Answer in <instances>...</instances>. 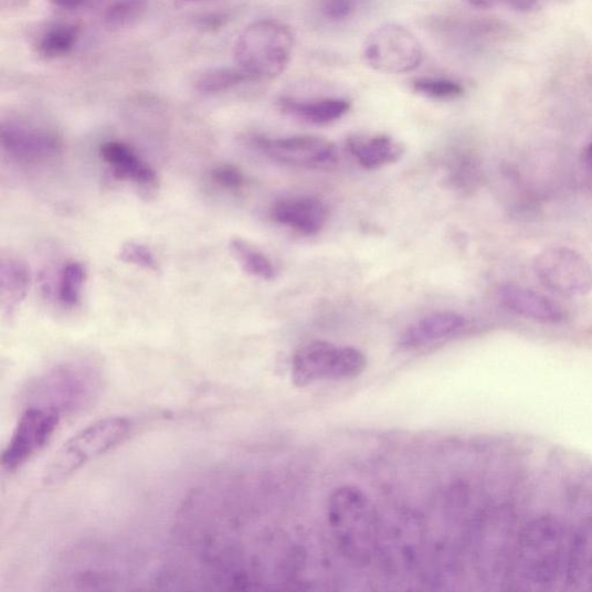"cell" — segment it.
<instances>
[{
	"label": "cell",
	"mask_w": 592,
	"mask_h": 592,
	"mask_svg": "<svg viewBox=\"0 0 592 592\" xmlns=\"http://www.w3.org/2000/svg\"><path fill=\"white\" fill-rule=\"evenodd\" d=\"M53 4L65 11H74L82 8L86 0H52Z\"/></svg>",
	"instance_id": "31"
},
{
	"label": "cell",
	"mask_w": 592,
	"mask_h": 592,
	"mask_svg": "<svg viewBox=\"0 0 592 592\" xmlns=\"http://www.w3.org/2000/svg\"><path fill=\"white\" fill-rule=\"evenodd\" d=\"M245 81H250V78L239 67H214L203 71L195 78L194 87L203 94H220L241 85Z\"/></svg>",
	"instance_id": "23"
},
{
	"label": "cell",
	"mask_w": 592,
	"mask_h": 592,
	"mask_svg": "<svg viewBox=\"0 0 592 592\" xmlns=\"http://www.w3.org/2000/svg\"><path fill=\"white\" fill-rule=\"evenodd\" d=\"M465 326V317L456 311H435L411 325L402 335L401 345L410 349L424 347L457 334Z\"/></svg>",
	"instance_id": "14"
},
{
	"label": "cell",
	"mask_w": 592,
	"mask_h": 592,
	"mask_svg": "<svg viewBox=\"0 0 592 592\" xmlns=\"http://www.w3.org/2000/svg\"><path fill=\"white\" fill-rule=\"evenodd\" d=\"M353 158L366 169H379L398 162L404 146L387 135H355L347 141Z\"/></svg>",
	"instance_id": "15"
},
{
	"label": "cell",
	"mask_w": 592,
	"mask_h": 592,
	"mask_svg": "<svg viewBox=\"0 0 592 592\" xmlns=\"http://www.w3.org/2000/svg\"><path fill=\"white\" fill-rule=\"evenodd\" d=\"M32 283L31 269L18 258H4L0 264V293L6 311L13 313L27 298Z\"/></svg>",
	"instance_id": "18"
},
{
	"label": "cell",
	"mask_w": 592,
	"mask_h": 592,
	"mask_svg": "<svg viewBox=\"0 0 592 592\" xmlns=\"http://www.w3.org/2000/svg\"><path fill=\"white\" fill-rule=\"evenodd\" d=\"M571 538L551 516H540L518 532L511 570L529 586L547 588L567 572Z\"/></svg>",
	"instance_id": "1"
},
{
	"label": "cell",
	"mask_w": 592,
	"mask_h": 592,
	"mask_svg": "<svg viewBox=\"0 0 592 592\" xmlns=\"http://www.w3.org/2000/svg\"><path fill=\"white\" fill-rule=\"evenodd\" d=\"M0 142L11 159L24 165L53 161L63 151V141L57 134L17 120L2 123Z\"/></svg>",
	"instance_id": "9"
},
{
	"label": "cell",
	"mask_w": 592,
	"mask_h": 592,
	"mask_svg": "<svg viewBox=\"0 0 592 592\" xmlns=\"http://www.w3.org/2000/svg\"><path fill=\"white\" fill-rule=\"evenodd\" d=\"M479 161L472 152H458L448 161L447 180L459 190H471L480 181Z\"/></svg>",
	"instance_id": "24"
},
{
	"label": "cell",
	"mask_w": 592,
	"mask_h": 592,
	"mask_svg": "<svg viewBox=\"0 0 592 592\" xmlns=\"http://www.w3.org/2000/svg\"><path fill=\"white\" fill-rule=\"evenodd\" d=\"M366 63L381 73L403 74L423 63V47L415 35L399 23H384L364 40Z\"/></svg>",
	"instance_id": "5"
},
{
	"label": "cell",
	"mask_w": 592,
	"mask_h": 592,
	"mask_svg": "<svg viewBox=\"0 0 592 592\" xmlns=\"http://www.w3.org/2000/svg\"><path fill=\"white\" fill-rule=\"evenodd\" d=\"M31 0H0L4 10H18L30 4Z\"/></svg>",
	"instance_id": "32"
},
{
	"label": "cell",
	"mask_w": 592,
	"mask_h": 592,
	"mask_svg": "<svg viewBox=\"0 0 592 592\" xmlns=\"http://www.w3.org/2000/svg\"><path fill=\"white\" fill-rule=\"evenodd\" d=\"M212 181L221 188L229 190L241 189L245 183L243 172L235 166L222 165L211 171Z\"/></svg>",
	"instance_id": "28"
},
{
	"label": "cell",
	"mask_w": 592,
	"mask_h": 592,
	"mask_svg": "<svg viewBox=\"0 0 592 592\" xmlns=\"http://www.w3.org/2000/svg\"><path fill=\"white\" fill-rule=\"evenodd\" d=\"M105 27L112 30L131 27L146 10V0H94Z\"/></svg>",
	"instance_id": "21"
},
{
	"label": "cell",
	"mask_w": 592,
	"mask_h": 592,
	"mask_svg": "<svg viewBox=\"0 0 592 592\" xmlns=\"http://www.w3.org/2000/svg\"><path fill=\"white\" fill-rule=\"evenodd\" d=\"M279 106L284 113L315 126L330 125L350 109V103L342 101V98H320V101L304 102L292 97H282Z\"/></svg>",
	"instance_id": "17"
},
{
	"label": "cell",
	"mask_w": 592,
	"mask_h": 592,
	"mask_svg": "<svg viewBox=\"0 0 592 592\" xmlns=\"http://www.w3.org/2000/svg\"><path fill=\"white\" fill-rule=\"evenodd\" d=\"M133 430L130 419L109 416L68 438L49 463L43 483L52 487L62 484L86 464L101 457L125 441Z\"/></svg>",
	"instance_id": "4"
},
{
	"label": "cell",
	"mask_w": 592,
	"mask_h": 592,
	"mask_svg": "<svg viewBox=\"0 0 592 592\" xmlns=\"http://www.w3.org/2000/svg\"><path fill=\"white\" fill-rule=\"evenodd\" d=\"M567 580L579 590L592 589V512L571 538Z\"/></svg>",
	"instance_id": "16"
},
{
	"label": "cell",
	"mask_w": 592,
	"mask_h": 592,
	"mask_svg": "<svg viewBox=\"0 0 592 592\" xmlns=\"http://www.w3.org/2000/svg\"><path fill=\"white\" fill-rule=\"evenodd\" d=\"M61 417L62 413L53 408H24L3 452L2 464L6 471L13 473L35 456L53 437Z\"/></svg>",
	"instance_id": "8"
},
{
	"label": "cell",
	"mask_w": 592,
	"mask_h": 592,
	"mask_svg": "<svg viewBox=\"0 0 592 592\" xmlns=\"http://www.w3.org/2000/svg\"><path fill=\"white\" fill-rule=\"evenodd\" d=\"M499 299L510 313L537 323L554 325L563 319V311L556 303L527 287L505 284L499 288Z\"/></svg>",
	"instance_id": "12"
},
{
	"label": "cell",
	"mask_w": 592,
	"mask_h": 592,
	"mask_svg": "<svg viewBox=\"0 0 592 592\" xmlns=\"http://www.w3.org/2000/svg\"><path fill=\"white\" fill-rule=\"evenodd\" d=\"M246 144L255 148L269 160L302 169H328L338 160L336 145L318 136H293L268 138L252 136Z\"/></svg>",
	"instance_id": "7"
},
{
	"label": "cell",
	"mask_w": 592,
	"mask_h": 592,
	"mask_svg": "<svg viewBox=\"0 0 592 592\" xmlns=\"http://www.w3.org/2000/svg\"><path fill=\"white\" fill-rule=\"evenodd\" d=\"M230 251L246 274L265 282L276 278L274 263L250 242L235 237L230 242Z\"/></svg>",
	"instance_id": "20"
},
{
	"label": "cell",
	"mask_w": 592,
	"mask_h": 592,
	"mask_svg": "<svg viewBox=\"0 0 592 592\" xmlns=\"http://www.w3.org/2000/svg\"><path fill=\"white\" fill-rule=\"evenodd\" d=\"M467 2L478 9L506 7L518 12H527L535 9L538 0H467Z\"/></svg>",
	"instance_id": "30"
},
{
	"label": "cell",
	"mask_w": 592,
	"mask_h": 592,
	"mask_svg": "<svg viewBox=\"0 0 592 592\" xmlns=\"http://www.w3.org/2000/svg\"><path fill=\"white\" fill-rule=\"evenodd\" d=\"M81 31L73 23H53L36 38V53L45 60H56L70 55L80 41Z\"/></svg>",
	"instance_id": "19"
},
{
	"label": "cell",
	"mask_w": 592,
	"mask_h": 592,
	"mask_svg": "<svg viewBox=\"0 0 592 592\" xmlns=\"http://www.w3.org/2000/svg\"><path fill=\"white\" fill-rule=\"evenodd\" d=\"M356 0H319L324 15L334 21L350 18L356 11Z\"/></svg>",
	"instance_id": "29"
},
{
	"label": "cell",
	"mask_w": 592,
	"mask_h": 592,
	"mask_svg": "<svg viewBox=\"0 0 592 592\" xmlns=\"http://www.w3.org/2000/svg\"><path fill=\"white\" fill-rule=\"evenodd\" d=\"M269 213L277 224L308 236L323 232L329 219L327 205L314 197H289L276 202Z\"/></svg>",
	"instance_id": "10"
},
{
	"label": "cell",
	"mask_w": 592,
	"mask_h": 592,
	"mask_svg": "<svg viewBox=\"0 0 592 592\" xmlns=\"http://www.w3.org/2000/svg\"><path fill=\"white\" fill-rule=\"evenodd\" d=\"M339 348L334 343L315 340L295 353L292 379L296 387L305 388L319 380L331 379Z\"/></svg>",
	"instance_id": "11"
},
{
	"label": "cell",
	"mask_w": 592,
	"mask_h": 592,
	"mask_svg": "<svg viewBox=\"0 0 592 592\" xmlns=\"http://www.w3.org/2000/svg\"><path fill=\"white\" fill-rule=\"evenodd\" d=\"M586 155H588L590 162L592 163V142L588 147Z\"/></svg>",
	"instance_id": "33"
},
{
	"label": "cell",
	"mask_w": 592,
	"mask_h": 592,
	"mask_svg": "<svg viewBox=\"0 0 592 592\" xmlns=\"http://www.w3.org/2000/svg\"><path fill=\"white\" fill-rule=\"evenodd\" d=\"M101 157L120 180L141 187L156 184V170L144 161L129 145L121 141H107L101 146Z\"/></svg>",
	"instance_id": "13"
},
{
	"label": "cell",
	"mask_w": 592,
	"mask_h": 592,
	"mask_svg": "<svg viewBox=\"0 0 592 592\" xmlns=\"http://www.w3.org/2000/svg\"><path fill=\"white\" fill-rule=\"evenodd\" d=\"M413 89L435 101H453L464 93L461 84L442 78H421L413 82Z\"/></svg>",
	"instance_id": "25"
},
{
	"label": "cell",
	"mask_w": 592,
	"mask_h": 592,
	"mask_svg": "<svg viewBox=\"0 0 592 592\" xmlns=\"http://www.w3.org/2000/svg\"><path fill=\"white\" fill-rule=\"evenodd\" d=\"M294 36L284 23L258 20L245 28L234 46L237 67L255 81L275 80L287 68Z\"/></svg>",
	"instance_id": "3"
},
{
	"label": "cell",
	"mask_w": 592,
	"mask_h": 592,
	"mask_svg": "<svg viewBox=\"0 0 592 592\" xmlns=\"http://www.w3.org/2000/svg\"><path fill=\"white\" fill-rule=\"evenodd\" d=\"M118 258L127 264L154 271V273L159 269L154 252L147 245L136 241L123 243L118 252Z\"/></svg>",
	"instance_id": "27"
},
{
	"label": "cell",
	"mask_w": 592,
	"mask_h": 592,
	"mask_svg": "<svg viewBox=\"0 0 592 592\" xmlns=\"http://www.w3.org/2000/svg\"><path fill=\"white\" fill-rule=\"evenodd\" d=\"M87 268L78 261L66 262L60 269L56 294L59 302L67 308L77 307L82 302Z\"/></svg>",
	"instance_id": "22"
},
{
	"label": "cell",
	"mask_w": 592,
	"mask_h": 592,
	"mask_svg": "<svg viewBox=\"0 0 592 592\" xmlns=\"http://www.w3.org/2000/svg\"><path fill=\"white\" fill-rule=\"evenodd\" d=\"M539 282L548 289L580 298L592 290V266L577 251L553 246L537 255L533 263Z\"/></svg>",
	"instance_id": "6"
},
{
	"label": "cell",
	"mask_w": 592,
	"mask_h": 592,
	"mask_svg": "<svg viewBox=\"0 0 592 592\" xmlns=\"http://www.w3.org/2000/svg\"><path fill=\"white\" fill-rule=\"evenodd\" d=\"M104 388V374L94 361L74 359L47 369L24 391L29 405L53 408L62 413L82 411L94 403Z\"/></svg>",
	"instance_id": "2"
},
{
	"label": "cell",
	"mask_w": 592,
	"mask_h": 592,
	"mask_svg": "<svg viewBox=\"0 0 592 592\" xmlns=\"http://www.w3.org/2000/svg\"><path fill=\"white\" fill-rule=\"evenodd\" d=\"M367 367L364 355L356 348H339L334 369L332 380L353 379L360 376Z\"/></svg>",
	"instance_id": "26"
},
{
	"label": "cell",
	"mask_w": 592,
	"mask_h": 592,
	"mask_svg": "<svg viewBox=\"0 0 592 592\" xmlns=\"http://www.w3.org/2000/svg\"><path fill=\"white\" fill-rule=\"evenodd\" d=\"M188 2H194V0H188Z\"/></svg>",
	"instance_id": "34"
}]
</instances>
